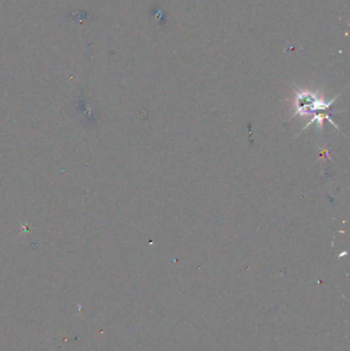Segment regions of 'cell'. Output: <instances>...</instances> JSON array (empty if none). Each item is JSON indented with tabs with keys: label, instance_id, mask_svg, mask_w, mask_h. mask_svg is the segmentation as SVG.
<instances>
[{
	"label": "cell",
	"instance_id": "7a4b0ae2",
	"mask_svg": "<svg viewBox=\"0 0 350 351\" xmlns=\"http://www.w3.org/2000/svg\"><path fill=\"white\" fill-rule=\"evenodd\" d=\"M326 119H328L329 121H330V123L335 127V128H336L337 130H339V128H338V126L336 125V124H335V121L334 120H332L331 118H330V116H329V114H327V113H317V114H314L313 115V118H311V120L310 121H308V123L306 124V126L305 127H304V129L302 130V131H304V130H306L307 128H309V126H311L312 124H314V123H317L318 124V126H319V130H323V123H324V120H326Z\"/></svg>",
	"mask_w": 350,
	"mask_h": 351
},
{
	"label": "cell",
	"instance_id": "6da1fadb",
	"mask_svg": "<svg viewBox=\"0 0 350 351\" xmlns=\"http://www.w3.org/2000/svg\"><path fill=\"white\" fill-rule=\"evenodd\" d=\"M338 97L332 99L331 101H325L319 98L315 93L310 90H296L295 98V113L292 117L297 115L305 116L314 113L316 110H329L331 105L336 101Z\"/></svg>",
	"mask_w": 350,
	"mask_h": 351
}]
</instances>
